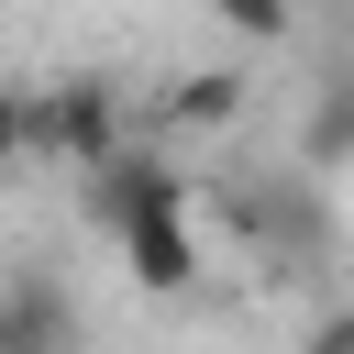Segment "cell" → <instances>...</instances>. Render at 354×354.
<instances>
[{"label": "cell", "mask_w": 354, "mask_h": 354, "mask_svg": "<svg viewBox=\"0 0 354 354\" xmlns=\"http://www.w3.org/2000/svg\"><path fill=\"white\" fill-rule=\"evenodd\" d=\"M11 144H22L33 166L88 177L100 155H122V144H133V133H122V88H111V77H55V88H22Z\"/></svg>", "instance_id": "1"}, {"label": "cell", "mask_w": 354, "mask_h": 354, "mask_svg": "<svg viewBox=\"0 0 354 354\" xmlns=\"http://www.w3.org/2000/svg\"><path fill=\"white\" fill-rule=\"evenodd\" d=\"M232 232L266 254V266H321L332 254V210H321V177H232Z\"/></svg>", "instance_id": "2"}, {"label": "cell", "mask_w": 354, "mask_h": 354, "mask_svg": "<svg viewBox=\"0 0 354 354\" xmlns=\"http://www.w3.org/2000/svg\"><path fill=\"white\" fill-rule=\"evenodd\" d=\"M166 199H188V177H177V155H155V144H122V155H100V166L77 177V221H88L100 243H122L133 221H155Z\"/></svg>", "instance_id": "3"}, {"label": "cell", "mask_w": 354, "mask_h": 354, "mask_svg": "<svg viewBox=\"0 0 354 354\" xmlns=\"http://www.w3.org/2000/svg\"><path fill=\"white\" fill-rule=\"evenodd\" d=\"M0 354H77V310H66L55 266H11V299H0Z\"/></svg>", "instance_id": "4"}, {"label": "cell", "mask_w": 354, "mask_h": 354, "mask_svg": "<svg viewBox=\"0 0 354 354\" xmlns=\"http://www.w3.org/2000/svg\"><path fill=\"white\" fill-rule=\"evenodd\" d=\"M299 166H310V177H343V166H354V77H332V88L310 100V122H299Z\"/></svg>", "instance_id": "5"}, {"label": "cell", "mask_w": 354, "mask_h": 354, "mask_svg": "<svg viewBox=\"0 0 354 354\" xmlns=\"http://www.w3.org/2000/svg\"><path fill=\"white\" fill-rule=\"evenodd\" d=\"M232 111H243V77H232V66H199V77L166 88V122H188V133H221Z\"/></svg>", "instance_id": "6"}, {"label": "cell", "mask_w": 354, "mask_h": 354, "mask_svg": "<svg viewBox=\"0 0 354 354\" xmlns=\"http://www.w3.org/2000/svg\"><path fill=\"white\" fill-rule=\"evenodd\" d=\"M210 22H221V33H243V44H277V33L299 22V0H210Z\"/></svg>", "instance_id": "7"}, {"label": "cell", "mask_w": 354, "mask_h": 354, "mask_svg": "<svg viewBox=\"0 0 354 354\" xmlns=\"http://www.w3.org/2000/svg\"><path fill=\"white\" fill-rule=\"evenodd\" d=\"M299 354H354V299H332V310H310V332H299Z\"/></svg>", "instance_id": "8"}]
</instances>
